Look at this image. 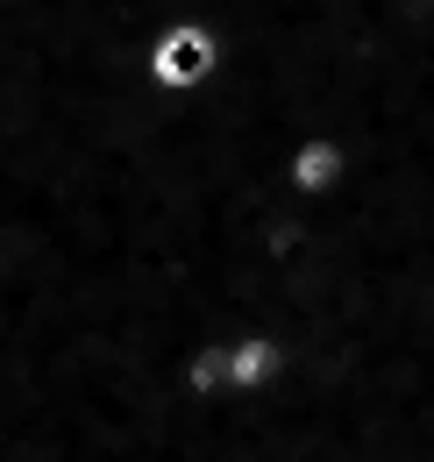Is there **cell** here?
Wrapping results in <instances>:
<instances>
[{
  "label": "cell",
  "mask_w": 434,
  "mask_h": 462,
  "mask_svg": "<svg viewBox=\"0 0 434 462\" xmlns=\"http://www.w3.org/2000/svg\"><path fill=\"white\" fill-rule=\"evenodd\" d=\"M200 71H207V36H193V29L164 36V51H157V79L185 86V79H200Z\"/></svg>",
  "instance_id": "obj_1"
},
{
  "label": "cell",
  "mask_w": 434,
  "mask_h": 462,
  "mask_svg": "<svg viewBox=\"0 0 434 462\" xmlns=\"http://www.w3.org/2000/svg\"><path fill=\"white\" fill-rule=\"evenodd\" d=\"M271 363H278V348H271V342H242V348H228V377H235V384H257Z\"/></svg>",
  "instance_id": "obj_2"
},
{
  "label": "cell",
  "mask_w": 434,
  "mask_h": 462,
  "mask_svg": "<svg viewBox=\"0 0 434 462\" xmlns=\"http://www.w3.org/2000/svg\"><path fill=\"white\" fill-rule=\"evenodd\" d=\"M335 164H342V157H335V150H327V143H321V150H307V157H299V171H292V178H299L307 192H321L327 178H335Z\"/></svg>",
  "instance_id": "obj_3"
}]
</instances>
